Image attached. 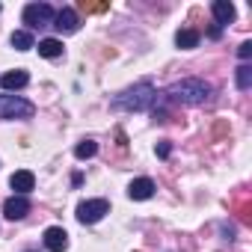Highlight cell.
Returning <instances> with one entry per match:
<instances>
[{"label": "cell", "mask_w": 252, "mask_h": 252, "mask_svg": "<svg viewBox=\"0 0 252 252\" xmlns=\"http://www.w3.org/2000/svg\"><path fill=\"white\" fill-rule=\"evenodd\" d=\"M9 187H12L18 196H27V193L36 187V178H33V172H30V169H18V172H12Z\"/></svg>", "instance_id": "cell-7"}, {"label": "cell", "mask_w": 252, "mask_h": 252, "mask_svg": "<svg viewBox=\"0 0 252 252\" xmlns=\"http://www.w3.org/2000/svg\"><path fill=\"white\" fill-rule=\"evenodd\" d=\"M237 54H240V60H249V57H252V42H243V45L237 48Z\"/></svg>", "instance_id": "cell-19"}, {"label": "cell", "mask_w": 252, "mask_h": 252, "mask_svg": "<svg viewBox=\"0 0 252 252\" xmlns=\"http://www.w3.org/2000/svg\"><path fill=\"white\" fill-rule=\"evenodd\" d=\"M36 107L21 95H0V119H30Z\"/></svg>", "instance_id": "cell-3"}, {"label": "cell", "mask_w": 252, "mask_h": 252, "mask_svg": "<svg viewBox=\"0 0 252 252\" xmlns=\"http://www.w3.org/2000/svg\"><path fill=\"white\" fill-rule=\"evenodd\" d=\"M158 155H160V158H169V143H160V146H158Z\"/></svg>", "instance_id": "cell-21"}, {"label": "cell", "mask_w": 252, "mask_h": 252, "mask_svg": "<svg viewBox=\"0 0 252 252\" xmlns=\"http://www.w3.org/2000/svg\"><path fill=\"white\" fill-rule=\"evenodd\" d=\"M80 9L83 12H107L110 3H89V0H80Z\"/></svg>", "instance_id": "cell-18"}, {"label": "cell", "mask_w": 252, "mask_h": 252, "mask_svg": "<svg viewBox=\"0 0 252 252\" xmlns=\"http://www.w3.org/2000/svg\"><path fill=\"white\" fill-rule=\"evenodd\" d=\"M104 214H110V202H107V199H89V202H80V205H77V220H80L83 225L98 222Z\"/></svg>", "instance_id": "cell-4"}, {"label": "cell", "mask_w": 252, "mask_h": 252, "mask_svg": "<svg viewBox=\"0 0 252 252\" xmlns=\"http://www.w3.org/2000/svg\"><path fill=\"white\" fill-rule=\"evenodd\" d=\"M39 54L48 57V60L63 57V42H60V39H42V42H39Z\"/></svg>", "instance_id": "cell-13"}, {"label": "cell", "mask_w": 252, "mask_h": 252, "mask_svg": "<svg viewBox=\"0 0 252 252\" xmlns=\"http://www.w3.org/2000/svg\"><path fill=\"white\" fill-rule=\"evenodd\" d=\"M95 152H98L95 140H83V143H77V149H74V155H77L80 160H89V158H95Z\"/></svg>", "instance_id": "cell-16"}, {"label": "cell", "mask_w": 252, "mask_h": 252, "mask_svg": "<svg viewBox=\"0 0 252 252\" xmlns=\"http://www.w3.org/2000/svg\"><path fill=\"white\" fill-rule=\"evenodd\" d=\"M237 86H240V89H249V86H252V68H249V65H240V68H237Z\"/></svg>", "instance_id": "cell-17"}, {"label": "cell", "mask_w": 252, "mask_h": 252, "mask_svg": "<svg viewBox=\"0 0 252 252\" xmlns=\"http://www.w3.org/2000/svg\"><path fill=\"white\" fill-rule=\"evenodd\" d=\"M128 196H131L134 202H146V199H152V196H155V181H152V178H137V181H131Z\"/></svg>", "instance_id": "cell-9"}, {"label": "cell", "mask_w": 252, "mask_h": 252, "mask_svg": "<svg viewBox=\"0 0 252 252\" xmlns=\"http://www.w3.org/2000/svg\"><path fill=\"white\" fill-rule=\"evenodd\" d=\"M30 83V74L24 68H15V71H6L3 77H0V86L3 89H24Z\"/></svg>", "instance_id": "cell-11"}, {"label": "cell", "mask_w": 252, "mask_h": 252, "mask_svg": "<svg viewBox=\"0 0 252 252\" xmlns=\"http://www.w3.org/2000/svg\"><path fill=\"white\" fill-rule=\"evenodd\" d=\"M225 134H228V125H225V122H217V128H214V137L220 140V137H225Z\"/></svg>", "instance_id": "cell-20"}, {"label": "cell", "mask_w": 252, "mask_h": 252, "mask_svg": "<svg viewBox=\"0 0 252 252\" xmlns=\"http://www.w3.org/2000/svg\"><path fill=\"white\" fill-rule=\"evenodd\" d=\"M208 95H211V86L199 77L178 80L166 89V101H172V104H202V101H208Z\"/></svg>", "instance_id": "cell-2"}, {"label": "cell", "mask_w": 252, "mask_h": 252, "mask_svg": "<svg viewBox=\"0 0 252 252\" xmlns=\"http://www.w3.org/2000/svg\"><path fill=\"white\" fill-rule=\"evenodd\" d=\"M175 45H178V48H196V45H199V33L190 30V27H184V30L175 33Z\"/></svg>", "instance_id": "cell-14"}, {"label": "cell", "mask_w": 252, "mask_h": 252, "mask_svg": "<svg viewBox=\"0 0 252 252\" xmlns=\"http://www.w3.org/2000/svg\"><path fill=\"white\" fill-rule=\"evenodd\" d=\"M45 246H48L51 252H65V249H68V234H65V228L51 225V228L45 231Z\"/></svg>", "instance_id": "cell-8"}, {"label": "cell", "mask_w": 252, "mask_h": 252, "mask_svg": "<svg viewBox=\"0 0 252 252\" xmlns=\"http://www.w3.org/2000/svg\"><path fill=\"white\" fill-rule=\"evenodd\" d=\"M155 98H158L155 86H152L149 80H143V83H137V86H131V89L119 92V95L110 101V107H113V110H125V113H143V110H149V107L155 104Z\"/></svg>", "instance_id": "cell-1"}, {"label": "cell", "mask_w": 252, "mask_h": 252, "mask_svg": "<svg viewBox=\"0 0 252 252\" xmlns=\"http://www.w3.org/2000/svg\"><path fill=\"white\" fill-rule=\"evenodd\" d=\"M214 18H217V27L231 24L234 21V6L228 3V0H217V3H214Z\"/></svg>", "instance_id": "cell-12"}, {"label": "cell", "mask_w": 252, "mask_h": 252, "mask_svg": "<svg viewBox=\"0 0 252 252\" xmlns=\"http://www.w3.org/2000/svg\"><path fill=\"white\" fill-rule=\"evenodd\" d=\"M54 27H57L60 33H74V30L80 27L77 12H74V9H60V12H57V18H54Z\"/></svg>", "instance_id": "cell-10"}, {"label": "cell", "mask_w": 252, "mask_h": 252, "mask_svg": "<svg viewBox=\"0 0 252 252\" xmlns=\"http://www.w3.org/2000/svg\"><path fill=\"white\" fill-rule=\"evenodd\" d=\"M54 18H57V12L48 3H30L24 9V24L27 27H48V24H54Z\"/></svg>", "instance_id": "cell-5"}, {"label": "cell", "mask_w": 252, "mask_h": 252, "mask_svg": "<svg viewBox=\"0 0 252 252\" xmlns=\"http://www.w3.org/2000/svg\"><path fill=\"white\" fill-rule=\"evenodd\" d=\"M9 42H12V48H15V51H30V48H36V45H33V36H30L27 30H15Z\"/></svg>", "instance_id": "cell-15"}, {"label": "cell", "mask_w": 252, "mask_h": 252, "mask_svg": "<svg viewBox=\"0 0 252 252\" xmlns=\"http://www.w3.org/2000/svg\"><path fill=\"white\" fill-rule=\"evenodd\" d=\"M27 211H30L27 196H12V199L3 202V217H6V220H24Z\"/></svg>", "instance_id": "cell-6"}]
</instances>
